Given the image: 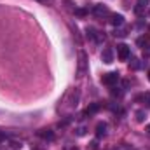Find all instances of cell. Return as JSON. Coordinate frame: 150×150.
<instances>
[{"mask_svg":"<svg viewBox=\"0 0 150 150\" xmlns=\"http://www.w3.org/2000/svg\"><path fill=\"white\" fill-rule=\"evenodd\" d=\"M119 74L117 72H108V74H105L103 77H101V82L105 84V86H110V87H113L117 82H119Z\"/></svg>","mask_w":150,"mask_h":150,"instance_id":"obj_1","label":"cell"},{"mask_svg":"<svg viewBox=\"0 0 150 150\" xmlns=\"http://www.w3.org/2000/svg\"><path fill=\"white\" fill-rule=\"evenodd\" d=\"M129 54H131L129 45H126V44H119V45H117V56H119V59H120V61L129 59Z\"/></svg>","mask_w":150,"mask_h":150,"instance_id":"obj_2","label":"cell"},{"mask_svg":"<svg viewBox=\"0 0 150 150\" xmlns=\"http://www.w3.org/2000/svg\"><path fill=\"white\" fill-rule=\"evenodd\" d=\"M87 65V54L84 51H79V75H84Z\"/></svg>","mask_w":150,"mask_h":150,"instance_id":"obj_3","label":"cell"},{"mask_svg":"<svg viewBox=\"0 0 150 150\" xmlns=\"http://www.w3.org/2000/svg\"><path fill=\"white\" fill-rule=\"evenodd\" d=\"M93 14H94L96 18H103V16H107V14H108V7H107V5H103V4H98V5H94V7H93Z\"/></svg>","mask_w":150,"mask_h":150,"instance_id":"obj_4","label":"cell"},{"mask_svg":"<svg viewBox=\"0 0 150 150\" xmlns=\"http://www.w3.org/2000/svg\"><path fill=\"white\" fill-rule=\"evenodd\" d=\"M101 59H103V63H107V65L113 63V51L110 49V47L103 49V52H101Z\"/></svg>","mask_w":150,"mask_h":150,"instance_id":"obj_5","label":"cell"},{"mask_svg":"<svg viewBox=\"0 0 150 150\" xmlns=\"http://www.w3.org/2000/svg\"><path fill=\"white\" fill-rule=\"evenodd\" d=\"M150 0H136V5H134V14L136 16H142L143 14V11H145V7L149 5Z\"/></svg>","mask_w":150,"mask_h":150,"instance_id":"obj_6","label":"cell"},{"mask_svg":"<svg viewBox=\"0 0 150 150\" xmlns=\"http://www.w3.org/2000/svg\"><path fill=\"white\" fill-rule=\"evenodd\" d=\"M107 122H100L98 126H96V138H103L105 134H107Z\"/></svg>","mask_w":150,"mask_h":150,"instance_id":"obj_7","label":"cell"},{"mask_svg":"<svg viewBox=\"0 0 150 150\" xmlns=\"http://www.w3.org/2000/svg\"><path fill=\"white\" fill-rule=\"evenodd\" d=\"M110 23L113 26H122L124 25V16L122 14H112L110 16Z\"/></svg>","mask_w":150,"mask_h":150,"instance_id":"obj_8","label":"cell"},{"mask_svg":"<svg viewBox=\"0 0 150 150\" xmlns=\"http://www.w3.org/2000/svg\"><path fill=\"white\" fill-rule=\"evenodd\" d=\"M38 136L40 138H44V140H54V133L51 131V129H42V131H38Z\"/></svg>","mask_w":150,"mask_h":150,"instance_id":"obj_9","label":"cell"},{"mask_svg":"<svg viewBox=\"0 0 150 150\" xmlns=\"http://www.w3.org/2000/svg\"><path fill=\"white\" fill-rule=\"evenodd\" d=\"M86 32H87V38H91V40H98V42L101 40V37H98V33H96V30H94V28L87 26V30H86Z\"/></svg>","mask_w":150,"mask_h":150,"instance_id":"obj_10","label":"cell"},{"mask_svg":"<svg viewBox=\"0 0 150 150\" xmlns=\"http://www.w3.org/2000/svg\"><path fill=\"white\" fill-rule=\"evenodd\" d=\"M100 110V103H91L87 108H86V115H93Z\"/></svg>","mask_w":150,"mask_h":150,"instance_id":"obj_11","label":"cell"},{"mask_svg":"<svg viewBox=\"0 0 150 150\" xmlns=\"http://www.w3.org/2000/svg\"><path fill=\"white\" fill-rule=\"evenodd\" d=\"M129 68H131V70H138V68H140V61H138L136 58H133L131 63H129Z\"/></svg>","mask_w":150,"mask_h":150,"instance_id":"obj_12","label":"cell"},{"mask_svg":"<svg viewBox=\"0 0 150 150\" xmlns=\"http://www.w3.org/2000/svg\"><path fill=\"white\" fill-rule=\"evenodd\" d=\"M136 120H138V122H143V120H145V112H143V110H138V112H136Z\"/></svg>","mask_w":150,"mask_h":150,"instance_id":"obj_13","label":"cell"},{"mask_svg":"<svg viewBox=\"0 0 150 150\" xmlns=\"http://www.w3.org/2000/svg\"><path fill=\"white\" fill-rule=\"evenodd\" d=\"M75 133H77V136H84V134H86V133H87V129H86V127H84V126H80V127H79V129H77V131H75Z\"/></svg>","mask_w":150,"mask_h":150,"instance_id":"obj_14","label":"cell"},{"mask_svg":"<svg viewBox=\"0 0 150 150\" xmlns=\"http://www.w3.org/2000/svg\"><path fill=\"white\" fill-rule=\"evenodd\" d=\"M142 100L145 101V105H147V107H150V93H145V94L142 96Z\"/></svg>","mask_w":150,"mask_h":150,"instance_id":"obj_15","label":"cell"},{"mask_svg":"<svg viewBox=\"0 0 150 150\" xmlns=\"http://www.w3.org/2000/svg\"><path fill=\"white\" fill-rule=\"evenodd\" d=\"M75 14H77V16H86L87 11H86V9H75Z\"/></svg>","mask_w":150,"mask_h":150,"instance_id":"obj_16","label":"cell"},{"mask_svg":"<svg viewBox=\"0 0 150 150\" xmlns=\"http://www.w3.org/2000/svg\"><path fill=\"white\" fill-rule=\"evenodd\" d=\"M143 56H145V58H150V45H147V47L143 49Z\"/></svg>","mask_w":150,"mask_h":150,"instance_id":"obj_17","label":"cell"},{"mask_svg":"<svg viewBox=\"0 0 150 150\" xmlns=\"http://www.w3.org/2000/svg\"><path fill=\"white\" fill-rule=\"evenodd\" d=\"M117 35H119V37H126V32H124V30H117V32H115V37H117Z\"/></svg>","mask_w":150,"mask_h":150,"instance_id":"obj_18","label":"cell"},{"mask_svg":"<svg viewBox=\"0 0 150 150\" xmlns=\"http://www.w3.org/2000/svg\"><path fill=\"white\" fill-rule=\"evenodd\" d=\"M112 94H113V96H122V91H117V89H112Z\"/></svg>","mask_w":150,"mask_h":150,"instance_id":"obj_19","label":"cell"},{"mask_svg":"<svg viewBox=\"0 0 150 150\" xmlns=\"http://www.w3.org/2000/svg\"><path fill=\"white\" fill-rule=\"evenodd\" d=\"M147 131H149V133H150V124H149V126H147Z\"/></svg>","mask_w":150,"mask_h":150,"instance_id":"obj_20","label":"cell"},{"mask_svg":"<svg viewBox=\"0 0 150 150\" xmlns=\"http://www.w3.org/2000/svg\"><path fill=\"white\" fill-rule=\"evenodd\" d=\"M149 80H150V68H149Z\"/></svg>","mask_w":150,"mask_h":150,"instance_id":"obj_21","label":"cell"},{"mask_svg":"<svg viewBox=\"0 0 150 150\" xmlns=\"http://www.w3.org/2000/svg\"><path fill=\"white\" fill-rule=\"evenodd\" d=\"M70 150H79V149H77V147H75V149H70Z\"/></svg>","mask_w":150,"mask_h":150,"instance_id":"obj_22","label":"cell"}]
</instances>
